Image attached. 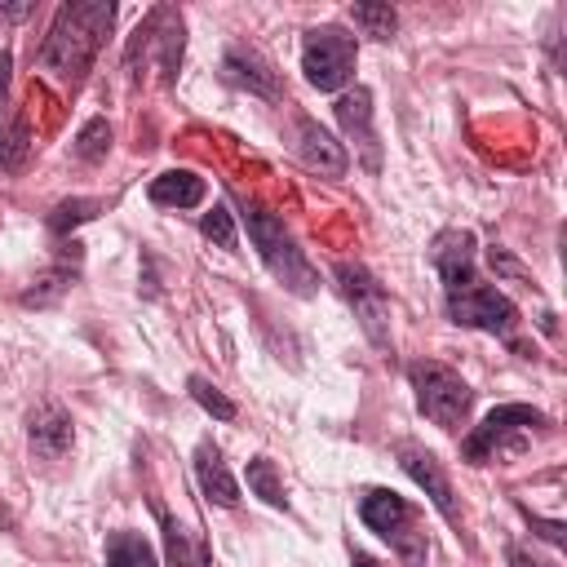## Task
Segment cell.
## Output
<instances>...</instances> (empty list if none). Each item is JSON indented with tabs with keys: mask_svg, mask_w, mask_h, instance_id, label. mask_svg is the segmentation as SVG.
Segmentation results:
<instances>
[{
	"mask_svg": "<svg viewBox=\"0 0 567 567\" xmlns=\"http://www.w3.org/2000/svg\"><path fill=\"white\" fill-rule=\"evenodd\" d=\"M434 257V270L443 279V306H447V319L461 323V328H478V332H492V337H514L518 328V306L478 279L474 270V235L470 230H443L430 248Z\"/></svg>",
	"mask_w": 567,
	"mask_h": 567,
	"instance_id": "obj_1",
	"label": "cell"
},
{
	"mask_svg": "<svg viewBox=\"0 0 567 567\" xmlns=\"http://www.w3.org/2000/svg\"><path fill=\"white\" fill-rule=\"evenodd\" d=\"M111 22H115V4L111 0H66V4H58L53 27H49L40 53H35L40 66L49 75L75 84L89 71V62L97 58Z\"/></svg>",
	"mask_w": 567,
	"mask_h": 567,
	"instance_id": "obj_2",
	"label": "cell"
},
{
	"mask_svg": "<svg viewBox=\"0 0 567 567\" xmlns=\"http://www.w3.org/2000/svg\"><path fill=\"white\" fill-rule=\"evenodd\" d=\"M244 226H248V239L257 244V257L266 261V270H270L288 292L310 297V292L319 288L315 266L306 261V252L297 248V239L284 230V221H279L270 208L248 204V208H244Z\"/></svg>",
	"mask_w": 567,
	"mask_h": 567,
	"instance_id": "obj_3",
	"label": "cell"
},
{
	"mask_svg": "<svg viewBox=\"0 0 567 567\" xmlns=\"http://www.w3.org/2000/svg\"><path fill=\"white\" fill-rule=\"evenodd\" d=\"M408 381L416 390V408L443 425V430H456L465 425L470 416V403H474V390L461 381V372H452L447 363H434V359H416L408 368Z\"/></svg>",
	"mask_w": 567,
	"mask_h": 567,
	"instance_id": "obj_4",
	"label": "cell"
},
{
	"mask_svg": "<svg viewBox=\"0 0 567 567\" xmlns=\"http://www.w3.org/2000/svg\"><path fill=\"white\" fill-rule=\"evenodd\" d=\"M354 35H346L341 27L323 22V27H310L306 40H301V71H306V84L319 89V93H337L350 84L354 75Z\"/></svg>",
	"mask_w": 567,
	"mask_h": 567,
	"instance_id": "obj_5",
	"label": "cell"
},
{
	"mask_svg": "<svg viewBox=\"0 0 567 567\" xmlns=\"http://www.w3.org/2000/svg\"><path fill=\"white\" fill-rule=\"evenodd\" d=\"M337 288L341 297L350 301L363 337L377 346V350H390V297L381 288V279L363 266V261H341L337 266Z\"/></svg>",
	"mask_w": 567,
	"mask_h": 567,
	"instance_id": "obj_6",
	"label": "cell"
},
{
	"mask_svg": "<svg viewBox=\"0 0 567 567\" xmlns=\"http://www.w3.org/2000/svg\"><path fill=\"white\" fill-rule=\"evenodd\" d=\"M540 425H549L545 421V412H536V408H527V403H501V408H492L474 430H470V439H465V461H474V465H483L487 456H496L501 447H505V439H527L532 430H540Z\"/></svg>",
	"mask_w": 567,
	"mask_h": 567,
	"instance_id": "obj_7",
	"label": "cell"
},
{
	"mask_svg": "<svg viewBox=\"0 0 567 567\" xmlns=\"http://www.w3.org/2000/svg\"><path fill=\"white\" fill-rule=\"evenodd\" d=\"M359 518L377 532V536H385L390 545H399V554L408 558V563H416L421 558V536L412 532V509H408V501L399 496V492H390V487H372V492H363V501H359Z\"/></svg>",
	"mask_w": 567,
	"mask_h": 567,
	"instance_id": "obj_8",
	"label": "cell"
},
{
	"mask_svg": "<svg viewBox=\"0 0 567 567\" xmlns=\"http://www.w3.org/2000/svg\"><path fill=\"white\" fill-rule=\"evenodd\" d=\"M394 456H399V465H403V474L434 501V509L447 518V523H461V509H456V496H452V483H447V474H443V465H439V456L434 452H425L421 443H399L394 447Z\"/></svg>",
	"mask_w": 567,
	"mask_h": 567,
	"instance_id": "obj_9",
	"label": "cell"
},
{
	"mask_svg": "<svg viewBox=\"0 0 567 567\" xmlns=\"http://www.w3.org/2000/svg\"><path fill=\"white\" fill-rule=\"evenodd\" d=\"M297 155H301V164H306L310 173H319V177H346V168H350L346 146H341L323 124H315L310 115L297 120Z\"/></svg>",
	"mask_w": 567,
	"mask_h": 567,
	"instance_id": "obj_10",
	"label": "cell"
},
{
	"mask_svg": "<svg viewBox=\"0 0 567 567\" xmlns=\"http://www.w3.org/2000/svg\"><path fill=\"white\" fill-rule=\"evenodd\" d=\"M337 124L346 128V137L363 151V164L377 168L381 151H377V128H372V93L368 89H350L337 97Z\"/></svg>",
	"mask_w": 567,
	"mask_h": 567,
	"instance_id": "obj_11",
	"label": "cell"
},
{
	"mask_svg": "<svg viewBox=\"0 0 567 567\" xmlns=\"http://www.w3.org/2000/svg\"><path fill=\"white\" fill-rule=\"evenodd\" d=\"M9 62L13 58L0 49V168H22L31 133H27V120L9 111Z\"/></svg>",
	"mask_w": 567,
	"mask_h": 567,
	"instance_id": "obj_12",
	"label": "cell"
},
{
	"mask_svg": "<svg viewBox=\"0 0 567 567\" xmlns=\"http://www.w3.org/2000/svg\"><path fill=\"white\" fill-rule=\"evenodd\" d=\"M27 434H31V447H35V456H44V461H58V456H66V447H71V439H75V430H71V416H66L58 403H40V408L31 412V425H27Z\"/></svg>",
	"mask_w": 567,
	"mask_h": 567,
	"instance_id": "obj_13",
	"label": "cell"
},
{
	"mask_svg": "<svg viewBox=\"0 0 567 567\" xmlns=\"http://www.w3.org/2000/svg\"><path fill=\"white\" fill-rule=\"evenodd\" d=\"M226 75L235 80V84H244L248 93H261V97H275L279 93V75H275V66L257 53V49H248V44H235V49H226Z\"/></svg>",
	"mask_w": 567,
	"mask_h": 567,
	"instance_id": "obj_14",
	"label": "cell"
},
{
	"mask_svg": "<svg viewBox=\"0 0 567 567\" xmlns=\"http://www.w3.org/2000/svg\"><path fill=\"white\" fill-rule=\"evenodd\" d=\"M195 478H199V492H204L213 505L230 509V505L239 501V483L230 478V470H226V461H221V452H217L213 443H199V447H195Z\"/></svg>",
	"mask_w": 567,
	"mask_h": 567,
	"instance_id": "obj_15",
	"label": "cell"
},
{
	"mask_svg": "<svg viewBox=\"0 0 567 567\" xmlns=\"http://www.w3.org/2000/svg\"><path fill=\"white\" fill-rule=\"evenodd\" d=\"M204 195H208V186L190 168H168L151 182V199L159 208H195V204H204Z\"/></svg>",
	"mask_w": 567,
	"mask_h": 567,
	"instance_id": "obj_16",
	"label": "cell"
},
{
	"mask_svg": "<svg viewBox=\"0 0 567 567\" xmlns=\"http://www.w3.org/2000/svg\"><path fill=\"white\" fill-rule=\"evenodd\" d=\"M75 275H80V244H66L62 257H58V266L49 275H40L31 292H22V306H49V301H58L75 284Z\"/></svg>",
	"mask_w": 567,
	"mask_h": 567,
	"instance_id": "obj_17",
	"label": "cell"
},
{
	"mask_svg": "<svg viewBox=\"0 0 567 567\" xmlns=\"http://www.w3.org/2000/svg\"><path fill=\"white\" fill-rule=\"evenodd\" d=\"M106 567H159L155 549L137 532H111L106 536Z\"/></svg>",
	"mask_w": 567,
	"mask_h": 567,
	"instance_id": "obj_18",
	"label": "cell"
},
{
	"mask_svg": "<svg viewBox=\"0 0 567 567\" xmlns=\"http://www.w3.org/2000/svg\"><path fill=\"white\" fill-rule=\"evenodd\" d=\"M248 487H252L266 505L288 509V496H284V483H279V470H275L270 456H252V461H248Z\"/></svg>",
	"mask_w": 567,
	"mask_h": 567,
	"instance_id": "obj_19",
	"label": "cell"
},
{
	"mask_svg": "<svg viewBox=\"0 0 567 567\" xmlns=\"http://www.w3.org/2000/svg\"><path fill=\"white\" fill-rule=\"evenodd\" d=\"M350 22H354L363 35L390 40L394 27H399V13H394L390 4H372V0H363V4H350Z\"/></svg>",
	"mask_w": 567,
	"mask_h": 567,
	"instance_id": "obj_20",
	"label": "cell"
},
{
	"mask_svg": "<svg viewBox=\"0 0 567 567\" xmlns=\"http://www.w3.org/2000/svg\"><path fill=\"white\" fill-rule=\"evenodd\" d=\"M106 151H111V124L102 115L84 120V128L75 133V159L97 164V159H106Z\"/></svg>",
	"mask_w": 567,
	"mask_h": 567,
	"instance_id": "obj_21",
	"label": "cell"
},
{
	"mask_svg": "<svg viewBox=\"0 0 567 567\" xmlns=\"http://www.w3.org/2000/svg\"><path fill=\"white\" fill-rule=\"evenodd\" d=\"M97 213H102L97 199H62V204L49 213V230H53V235H66V230H75L80 221H93Z\"/></svg>",
	"mask_w": 567,
	"mask_h": 567,
	"instance_id": "obj_22",
	"label": "cell"
},
{
	"mask_svg": "<svg viewBox=\"0 0 567 567\" xmlns=\"http://www.w3.org/2000/svg\"><path fill=\"white\" fill-rule=\"evenodd\" d=\"M186 385H190V399H195L204 412H213L217 421H235V403H230V399H226L208 377H190Z\"/></svg>",
	"mask_w": 567,
	"mask_h": 567,
	"instance_id": "obj_23",
	"label": "cell"
},
{
	"mask_svg": "<svg viewBox=\"0 0 567 567\" xmlns=\"http://www.w3.org/2000/svg\"><path fill=\"white\" fill-rule=\"evenodd\" d=\"M199 230H204L217 248H235V244H239V235H235V213H230L226 204H213V213L199 217Z\"/></svg>",
	"mask_w": 567,
	"mask_h": 567,
	"instance_id": "obj_24",
	"label": "cell"
},
{
	"mask_svg": "<svg viewBox=\"0 0 567 567\" xmlns=\"http://www.w3.org/2000/svg\"><path fill=\"white\" fill-rule=\"evenodd\" d=\"M509 567H554L549 558H536L532 549H523V545H509Z\"/></svg>",
	"mask_w": 567,
	"mask_h": 567,
	"instance_id": "obj_25",
	"label": "cell"
},
{
	"mask_svg": "<svg viewBox=\"0 0 567 567\" xmlns=\"http://www.w3.org/2000/svg\"><path fill=\"white\" fill-rule=\"evenodd\" d=\"M31 13V4H0V22H22Z\"/></svg>",
	"mask_w": 567,
	"mask_h": 567,
	"instance_id": "obj_26",
	"label": "cell"
},
{
	"mask_svg": "<svg viewBox=\"0 0 567 567\" xmlns=\"http://www.w3.org/2000/svg\"><path fill=\"white\" fill-rule=\"evenodd\" d=\"M536 527H540V536L545 540H554V545H563V523H540V518H532Z\"/></svg>",
	"mask_w": 567,
	"mask_h": 567,
	"instance_id": "obj_27",
	"label": "cell"
},
{
	"mask_svg": "<svg viewBox=\"0 0 567 567\" xmlns=\"http://www.w3.org/2000/svg\"><path fill=\"white\" fill-rule=\"evenodd\" d=\"M350 563H354V567H381V563H377L372 554H363V549H350Z\"/></svg>",
	"mask_w": 567,
	"mask_h": 567,
	"instance_id": "obj_28",
	"label": "cell"
}]
</instances>
